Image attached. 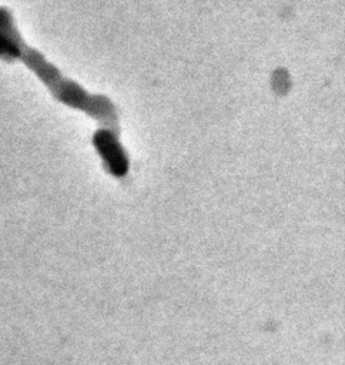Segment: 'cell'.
Wrapping results in <instances>:
<instances>
[{
    "instance_id": "1",
    "label": "cell",
    "mask_w": 345,
    "mask_h": 365,
    "mask_svg": "<svg viewBox=\"0 0 345 365\" xmlns=\"http://www.w3.org/2000/svg\"><path fill=\"white\" fill-rule=\"evenodd\" d=\"M93 143L110 174L121 178L128 173V157L118 140V135L107 130H98L93 138Z\"/></svg>"
}]
</instances>
